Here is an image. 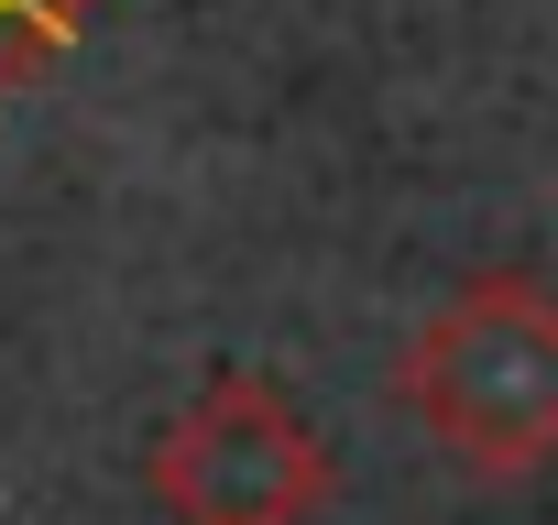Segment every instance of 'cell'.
I'll return each instance as SVG.
<instances>
[{"instance_id":"6da1fadb","label":"cell","mask_w":558,"mask_h":525,"mask_svg":"<svg viewBox=\"0 0 558 525\" xmlns=\"http://www.w3.org/2000/svg\"><path fill=\"white\" fill-rule=\"evenodd\" d=\"M405 416L482 481L558 460V296L536 274H471L395 362Z\"/></svg>"},{"instance_id":"3957f363","label":"cell","mask_w":558,"mask_h":525,"mask_svg":"<svg viewBox=\"0 0 558 525\" xmlns=\"http://www.w3.org/2000/svg\"><path fill=\"white\" fill-rule=\"evenodd\" d=\"M88 23H99V0H0V110H12L34 77H56Z\"/></svg>"},{"instance_id":"7a4b0ae2","label":"cell","mask_w":558,"mask_h":525,"mask_svg":"<svg viewBox=\"0 0 558 525\" xmlns=\"http://www.w3.org/2000/svg\"><path fill=\"white\" fill-rule=\"evenodd\" d=\"M143 492L175 525H307L329 503V438L296 416L286 383L208 373L143 449Z\"/></svg>"}]
</instances>
